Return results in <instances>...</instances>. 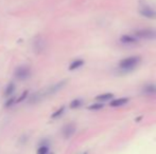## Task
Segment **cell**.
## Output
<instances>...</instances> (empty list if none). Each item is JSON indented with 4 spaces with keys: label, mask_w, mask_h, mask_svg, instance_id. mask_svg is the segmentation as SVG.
I'll use <instances>...</instances> for the list:
<instances>
[{
    "label": "cell",
    "mask_w": 156,
    "mask_h": 154,
    "mask_svg": "<svg viewBox=\"0 0 156 154\" xmlns=\"http://www.w3.org/2000/svg\"><path fill=\"white\" fill-rule=\"evenodd\" d=\"M140 62V57L138 56H131L122 59L119 62V67L121 70H132Z\"/></svg>",
    "instance_id": "cell-1"
},
{
    "label": "cell",
    "mask_w": 156,
    "mask_h": 154,
    "mask_svg": "<svg viewBox=\"0 0 156 154\" xmlns=\"http://www.w3.org/2000/svg\"><path fill=\"white\" fill-rule=\"evenodd\" d=\"M137 38L146 39V40H156V31L152 29H142L135 32Z\"/></svg>",
    "instance_id": "cell-2"
},
{
    "label": "cell",
    "mask_w": 156,
    "mask_h": 154,
    "mask_svg": "<svg viewBox=\"0 0 156 154\" xmlns=\"http://www.w3.org/2000/svg\"><path fill=\"white\" fill-rule=\"evenodd\" d=\"M14 75L18 80H26L31 76V69L29 65H19L16 68Z\"/></svg>",
    "instance_id": "cell-3"
},
{
    "label": "cell",
    "mask_w": 156,
    "mask_h": 154,
    "mask_svg": "<svg viewBox=\"0 0 156 154\" xmlns=\"http://www.w3.org/2000/svg\"><path fill=\"white\" fill-rule=\"evenodd\" d=\"M65 84H66V80H63V81H60V82H57V84H54L53 86H51L50 88L45 90L44 95L46 96V95H52V94L57 93V92H59L60 90L65 86Z\"/></svg>",
    "instance_id": "cell-4"
},
{
    "label": "cell",
    "mask_w": 156,
    "mask_h": 154,
    "mask_svg": "<svg viewBox=\"0 0 156 154\" xmlns=\"http://www.w3.org/2000/svg\"><path fill=\"white\" fill-rule=\"evenodd\" d=\"M76 132V127L72 123H69V125H66L65 127L63 128V130H62V133H63V136L65 138H69L71 137L73 134Z\"/></svg>",
    "instance_id": "cell-5"
},
{
    "label": "cell",
    "mask_w": 156,
    "mask_h": 154,
    "mask_svg": "<svg viewBox=\"0 0 156 154\" xmlns=\"http://www.w3.org/2000/svg\"><path fill=\"white\" fill-rule=\"evenodd\" d=\"M120 41L124 44H136L137 39L133 36H130V35H123V36L120 38Z\"/></svg>",
    "instance_id": "cell-6"
},
{
    "label": "cell",
    "mask_w": 156,
    "mask_h": 154,
    "mask_svg": "<svg viewBox=\"0 0 156 154\" xmlns=\"http://www.w3.org/2000/svg\"><path fill=\"white\" fill-rule=\"evenodd\" d=\"M140 14L143 15L144 17H155L156 13L154 12L152 9H150V7H142L141 10H140Z\"/></svg>",
    "instance_id": "cell-7"
},
{
    "label": "cell",
    "mask_w": 156,
    "mask_h": 154,
    "mask_svg": "<svg viewBox=\"0 0 156 154\" xmlns=\"http://www.w3.org/2000/svg\"><path fill=\"white\" fill-rule=\"evenodd\" d=\"M114 98V94L112 93H104L101 94V95H98L96 97V100L98 101H106V100H110V99Z\"/></svg>",
    "instance_id": "cell-8"
},
{
    "label": "cell",
    "mask_w": 156,
    "mask_h": 154,
    "mask_svg": "<svg viewBox=\"0 0 156 154\" xmlns=\"http://www.w3.org/2000/svg\"><path fill=\"white\" fill-rule=\"evenodd\" d=\"M129 101V98H118L110 101V107H120L125 105Z\"/></svg>",
    "instance_id": "cell-9"
},
{
    "label": "cell",
    "mask_w": 156,
    "mask_h": 154,
    "mask_svg": "<svg viewBox=\"0 0 156 154\" xmlns=\"http://www.w3.org/2000/svg\"><path fill=\"white\" fill-rule=\"evenodd\" d=\"M83 65H84V60H82V59H76V60L72 61L71 65H69V70L70 71L77 70V69H79V68L82 67Z\"/></svg>",
    "instance_id": "cell-10"
},
{
    "label": "cell",
    "mask_w": 156,
    "mask_h": 154,
    "mask_svg": "<svg viewBox=\"0 0 156 154\" xmlns=\"http://www.w3.org/2000/svg\"><path fill=\"white\" fill-rule=\"evenodd\" d=\"M144 94H156V86L155 84H146L143 88Z\"/></svg>",
    "instance_id": "cell-11"
},
{
    "label": "cell",
    "mask_w": 156,
    "mask_h": 154,
    "mask_svg": "<svg viewBox=\"0 0 156 154\" xmlns=\"http://www.w3.org/2000/svg\"><path fill=\"white\" fill-rule=\"evenodd\" d=\"M15 91V84L13 82H10V84H7V88H5V91H4V95L5 96H10L14 93Z\"/></svg>",
    "instance_id": "cell-12"
},
{
    "label": "cell",
    "mask_w": 156,
    "mask_h": 154,
    "mask_svg": "<svg viewBox=\"0 0 156 154\" xmlns=\"http://www.w3.org/2000/svg\"><path fill=\"white\" fill-rule=\"evenodd\" d=\"M82 104H83V100H82V99H79V98L73 99V100L70 102V108L71 109H78L82 106Z\"/></svg>",
    "instance_id": "cell-13"
},
{
    "label": "cell",
    "mask_w": 156,
    "mask_h": 154,
    "mask_svg": "<svg viewBox=\"0 0 156 154\" xmlns=\"http://www.w3.org/2000/svg\"><path fill=\"white\" fill-rule=\"evenodd\" d=\"M44 40H37L36 39V41L34 42V49H35V51H43L45 49V46H44Z\"/></svg>",
    "instance_id": "cell-14"
},
{
    "label": "cell",
    "mask_w": 156,
    "mask_h": 154,
    "mask_svg": "<svg viewBox=\"0 0 156 154\" xmlns=\"http://www.w3.org/2000/svg\"><path fill=\"white\" fill-rule=\"evenodd\" d=\"M28 95H29V91H24L21 95H20V96L18 97L16 100H15V102H16V104H18V102H21V101H24V100H27Z\"/></svg>",
    "instance_id": "cell-15"
},
{
    "label": "cell",
    "mask_w": 156,
    "mask_h": 154,
    "mask_svg": "<svg viewBox=\"0 0 156 154\" xmlns=\"http://www.w3.org/2000/svg\"><path fill=\"white\" fill-rule=\"evenodd\" d=\"M64 111H65V107H61V108L59 109V110H56L55 112H54L53 114L51 115L52 118H57L60 117V116H62V114L64 113Z\"/></svg>",
    "instance_id": "cell-16"
},
{
    "label": "cell",
    "mask_w": 156,
    "mask_h": 154,
    "mask_svg": "<svg viewBox=\"0 0 156 154\" xmlns=\"http://www.w3.org/2000/svg\"><path fill=\"white\" fill-rule=\"evenodd\" d=\"M49 153V147L48 146H40L37 150V154H48Z\"/></svg>",
    "instance_id": "cell-17"
},
{
    "label": "cell",
    "mask_w": 156,
    "mask_h": 154,
    "mask_svg": "<svg viewBox=\"0 0 156 154\" xmlns=\"http://www.w3.org/2000/svg\"><path fill=\"white\" fill-rule=\"evenodd\" d=\"M103 108V105L102 104H93L91 106L88 107L89 110H100V109Z\"/></svg>",
    "instance_id": "cell-18"
},
{
    "label": "cell",
    "mask_w": 156,
    "mask_h": 154,
    "mask_svg": "<svg viewBox=\"0 0 156 154\" xmlns=\"http://www.w3.org/2000/svg\"><path fill=\"white\" fill-rule=\"evenodd\" d=\"M13 104H15V99L14 98H11L7 101V104H5V107H11Z\"/></svg>",
    "instance_id": "cell-19"
},
{
    "label": "cell",
    "mask_w": 156,
    "mask_h": 154,
    "mask_svg": "<svg viewBox=\"0 0 156 154\" xmlns=\"http://www.w3.org/2000/svg\"><path fill=\"white\" fill-rule=\"evenodd\" d=\"M84 154H87V152H86V153H84Z\"/></svg>",
    "instance_id": "cell-20"
},
{
    "label": "cell",
    "mask_w": 156,
    "mask_h": 154,
    "mask_svg": "<svg viewBox=\"0 0 156 154\" xmlns=\"http://www.w3.org/2000/svg\"><path fill=\"white\" fill-rule=\"evenodd\" d=\"M48 154H52V153H48Z\"/></svg>",
    "instance_id": "cell-21"
}]
</instances>
